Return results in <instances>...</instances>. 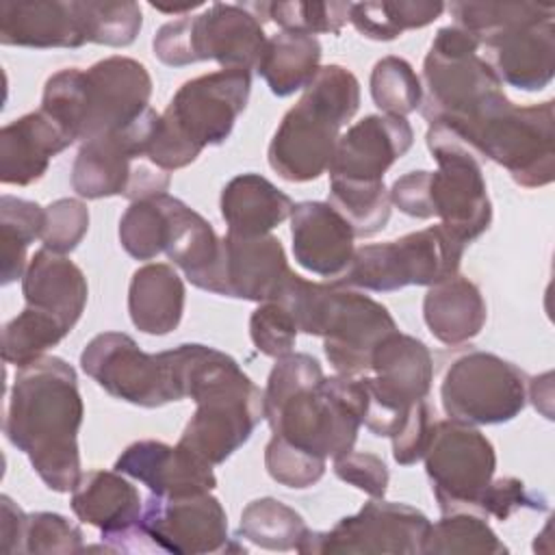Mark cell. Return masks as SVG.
<instances>
[{
  "mask_svg": "<svg viewBox=\"0 0 555 555\" xmlns=\"http://www.w3.org/2000/svg\"><path fill=\"white\" fill-rule=\"evenodd\" d=\"M366 403L360 375L325 377L312 356L293 351L275 360L262 392L271 434L325 462L353 449Z\"/></svg>",
  "mask_w": 555,
  "mask_h": 555,
  "instance_id": "obj_1",
  "label": "cell"
},
{
  "mask_svg": "<svg viewBox=\"0 0 555 555\" xmlns=\"http://www.w3.org/2000/svg\"><path fill=\"white\" fill-rule=\"evenodd\" d=\"M85 405L72 364L56 356H43L15 375L4 434L24 451L54 492H72L82 477L78 429Z\"/></svg>",
  "mask_w": 555,
  "mask_h": 555,
  "instance_id": "obj_2",
  "label": "cell"
},
{
  "mask_svg": "<svg viewBox=\"0 0 555 555\" xmlns=\"http://www.w3.org/2000/svg\"><path fill=\"white\" fill-rule=\"evenodd\" d=\"M169 351L182 399L191 397L197 405L178 447L217 466L243 447L264 418L262 392L234 358L215 347L186 343Z\"/></svg>",
  "mask_w": 555,
  "mask_h": 555,
  "instance_id": "obj_3",
  "label": "cell"
},
{
  "mask_svg": "<svg viewBox=\"0 0 555 555\" xmlns=\"http://www.w3.org/2000/svg\"><path fill=\"white\" fill-rule=\"evenodd\" d=\"M152 78L130 56H108L89 69H61L48 78L41 111L76 141L113 134L150 108Z\"/></svg>",
  "mask_w": 555,
  "mask_h": 555,
  "instance_id": "obj_4",
  "label": "cell"
},
{
  "mask_svg": "<svg viewBox=\"0 0 555 555\" xmlns=\"http://www.w3.org/2000/svg\"><path fill=\"white\" fill-rule=\"evenodd\" d=\"M427 147L438 171H410L397 178L390 186V202L408 217H438L455 238L468 245L492 221L479 158L438 124H429Z\"/></svg>",
  "mask_w": 555,
  "mask_h": 555,
  "instance_id": "obj_5",
  "label": "cell"
},
{
  "mask_svg": "<svg viewBox=\"0 0 555 555\" xmlns=\"http://www.w3.org/2000/svg\"><path fill=\"white\" fill-rule=\"evenodd\" d=\"M414 141L405 117L366 115L336 143L330 163V204L351 223L356 236H373L390 219L384 173Z\"/></svg>",
  "mask_w": 555,
  "mask_h": 555,
  "instance_id": "obj_6",
  "label": "cell"
},
{
  "mask_svg": "<svg viewBox=\"0 0 555 555\" xmlns=\"http://www.w3.org/2000/svg\"><path fill=\"white\" fill-rule=\"evenodd\" d=\"M555 102L516 106L503 91L490 93L466 115L438 121L475 156L505 167L516 184L538 189L555 178Z\"/></svg>",
  "mask_w": 555,
  "mask_h": 555,
  "instance_id": "obj_7",
  "label": "cell"
},
{
  "mask_svg": "<svg viewBox=\"0 0 555 555\" xmlns=\"http://www.w3.org/2000/svg\"><path fill=\"white\" fill-rule=\"evenodd\" d=\"M360 106V82L343 65L319 67L299 102L282 117L271 143L269 165L288 182H310L330 169L338 130Z\"/></svg>",
  "mask_w": 555,
  "mask_h": 555,
  "instance_id": "obj_8",
  "label": "cell"
},
{
  "mask_svg": "<svg viewBox=\"0 0 555 555\" xmlns=\"http://www.w3.org/2000/svg\"><path fill=\"white\" fill-rule=\"evenodd\" d=\"M249 91V69H219L186 80L160 115L147 158L163 171L191 165L206 145L230 137Z\"/></svg>",
  "mask_w": 555,
  "mask_h": 555,
  "instance_id": "obj_9",
  "label": "cell"
},
{
  "mask_svg": "<svg viewBox=\"0 0 555 555\" xmlns=\"http://www.w3.org/2000/svg\"><path fill=\"white\" fill-rule=\"evenodd\" d=\"M267 39L260 20L249 9L215 2L199 15H182L163 24L152 48L156 59L169 67L217 61L223 69H256Z\"/></svg>",
  "mask_w": 555,
  "mask_h": 555,
  "instance_id": "obj_10",
  "label": "cell"
},
{
  "mask_svg": "<svg viewBox=\"0 0 555 555\" xmlns=\"http://www.w3.org/2000/svg\"><path fill=\"white\" fill-rule=\"evenodd\" d=\"M464 243L442 223L410 232L401 238L356 249L338 284L390 293L405 286H434L457 273Z\"/></svg>",
  "mask_w": 555,
  "mask_h": 555,
  "instance_id": "obj_11",
  "label": "cell"
},
{
  "mask_svg": "<svg viewBox=\"0 0 555 555\" xmlns=\"http://www.w3.org/2000/svg\"><path fill=\"white\" fill-rule=\"evenodd\" d=\"M479 41L460 26L436 33L423 61V117L429 124L468 113L490 93L503 89L496 69L477 54Z\"/></svg>",
  "mask_w": 555,
  "mask_h": 555,
  "instance_id": "obj_12",
  "label": "cell"
},
{
  "mask_svg": "<svg viewBox=\"0 0 555 555\" xmlns=\"http://www.w3.org/2000/svg\"><path fill=\"white\" fill-rule=\"evenodd\" d=\"M369 371L373 377L360 375L369 399L362 425L375 436L392 438L410 410L429 395L431 353L423 340L397 330L377 345Z\"/></svg>",
  "mask_w": 555,
  "mask_h": 555,
  "instance_id": "obj_13",
  "label": "cell"
},
{
  "mask_svg": "<svg viewBox=\"0 0 555 555\" xmlns=\"http://www.w3.org/2000/svg\"><path fill=\"white\" fill-rule=\"evenodd\" d=\"M440 399L449 418L468 425L507 423L527 403V375L494 353L468 351L447 369Z\"/></svg>",
  "mask_w": 555,
  "mask_h": 555,
  "instance_id": "obj_14",
  "label": "cell"
},
{
  "mask_svg": "<svg viewBox=\"0 0 555 555\" xmlns=\"http://www.w3.org/2000/svg\"><path fill=\"white\" fill-rule=\"evenodd\" d=\"M82 371L111 397L141 408L182 401L171 351L145 353L132 336L104 332L93 336L80 353Z\"/></svg>",
  "mask_w": 555,
  "mask_h": 555,
  "instance_id": "obj_15",
  "label": "cell"
},
{
  "mask_svg": "<svg viewBox=\"0 0 555 555\" xmlns=\"http://www.w3.org/2000/svg\"><path fill=\"white\" fill-rule=\"evenodd\" d=\"M423 460L442 514L477 512L479 499L492 481L496 453L475 425L455 418L434 423Z\"/></svg>",
  "mask_w": 555,
  "mask_h": 555,
  "instance_id": "obj_16",
  "label": "cell"
},
{
  "mask_svg": "<svg viewBox=\"0 0 555 555\" xmlns=\"http://www.w3.org/2000/svg\"><path fill=\"white\" fill-rule=\"evenodd\" d=\"M429 518L405 503L371 499L358 514L338 520L330 531H310L301 538L297 553H423Z\"/></svg>",
  "mask_w": 555,
  "mask_h": 555,
  "instance_id": "obj_17",
  "label": "cell"
},
{
  "mask_svg": "<svg viewBox=\"0 0 555 555\" xmlns=\"http://www.w3.org/2000/svg\"><path fill=\"white\" fill-rule=\"evenodd\" d=\"M397 332V323L386 306L358 291L330 286L321 330L323 351L338 375L358 377L371 369L377 345Z\"/></svg>",
  "mask_w": 555,
  "mask_h": 555,
  "instance_id": "obj_18",
  "label": "cell"
},
{
  "mask_svg": "<svg viewBox=\"0 0 555 555\" xmlns=\"http://www.w3.org/2000/svg\"><path fill=\"white\" fill-rule=\"evenodd\" d=\"M139 522L163 553L228 551V516L210 492L189 496L150 494Z\"/></svg>",
  "mask_w": 555,
  "mask_h": 555,
  "instance_id": "obj_19",
  "label": "cell"
},
{
  "mask_svg": "<svg viewBox=\"0 0 555 555\" xmlns=\"http://www.w3.org/2000/svg\"><path fill=\"white\" fill-rule=\"evenodd\" d=\"M158 119L160 115L150 106L130 126L85 141L72 167L74 191L87 199L124 195L137 163L147 156Z\"/></svg>",
  "mask_w": 555,
  "mask_h": 555,
  "instance_id": "obj_20",
  "label": "cell"
},
{
  "mask_svg": "<svg viewBox=\"0 0 555 555\" xmlns=\"http://www.w3.org/2000/svg\"><path fill=\"white\" fill-rule=\"evenodd\" d=\"M295 260L310 273L340 280L356 254L351 223L330 202H299L291 212Z\"/></svg>",
  "mask_w": 555,
  "mask_h": 555,
  "instance_id": "obj_21",
  "label": "cell"
},
{
  "mask_svg": "<svg viewBox=\"0 0 555 555\" xmlns=\"http://www.w3.org/2000/svg\"><path fill=\"white\" fill-rule=\"evenodd\" d=\"M115 470L139 479L158 496H189L210 492L217 486L212 466L182 447L158 440H139L117 457Z\"/></svg>",
  "mask_w": 555,
  "mask_h": 555,
  "instance_id": "obj_22",
  "label": "cell"
},
{
  "mask_svg": "<svg viewBox=\"0 0 555 555\" xmlns=\"http://www.w3.org/2000/svg\"><path fill=\"white\" fill-rule=\"evenodd\" d=\"M555 7L509 26L486 46L494 50L496 74L522 91L544 89L555 74Z\"/></svg>",
  "mask_w": 555,
  "mask_h": 555,
  "instance_id": "obj_23",
  "label": "cell"
},
{
  "mask_svg": "<svg viewBox=\"0 0 555 555\" xmlns=\"http://www.w3.org/2000/svg\"><path fill=\"white\" fill-rule=\"evenodd\" d=\"M167 241L165 254L202 291L223 295V236L182 199L165 195Z\"/></svg>",
  "mask_w": 555,
  "mask_h": 555,
  "instance_id": "obj_24",
  "label": "cell"
},
{
  "mask_svg": "<svg viewBox=\"0 0 555 555\" xmlns=\"http://www.w3.org/2000/svg\"><path fill=\"white\" fill-rule=\"evenodd\" d=\"M291 267L282 243L271 236H223V297L275 299Z\"/></svg>",
  "mask_w": 555,
  "mask_h": 555,
  "instance_id": "obj_25",
  "label": "cell"
},
{
  "mask_svg": "<svg viewBox=\"0 0 555 555\" xmlns=\"http://www.w3.org/2000/svg\"><path fill=\"white\" fill-rule=\"evenodd\" d=\"M76 139L41 108L26 113L0 130L2 184L28 186L43 178L50 160Z\"/></svg>",
  "mask_w": 555,
  "mask_h": 555,
  "instance_id": "obj_26",
  "label": "cell"
},
{
  "mask_svg": "<svg viewBox=\"0 0 555 555\" xmlns=\"http://www.w3.org/2000/svg\"><path fill=\"white\" fill-rule=\"evenodd\" d=\"M0 43L39 50L80 48L87 43V37L76 11V2H2Z\"/></svg>",
  "mask_w": 555,
  "mask_h": 555,
  "instance_id": "obj_27",
  "label": "cell"
},
{
  "mask_svg": "<svg viewBox=\"0 0 555 555\" xmlns=\"http://www.w3.org/2000/svg\"><path fill=\"white\" fill-rule=\"evenodd\" d=\"M22 295L26 306L56 317L72 330L87 306L89 288L80 267L63 254L41 247L24 271Z\"/></svg>",
  "mask_w": 555,
  "mask_h": 555,
  "instance_id": "obj_28",
  "label": "cell"
},
{
  "mask_svg": "<svg viewBox=\"0 0 555 555\" xmlns=\"http://www.w3.org/2000/svg\"><path fill=\"white\" fill-rule=\"evenodd\" d=\"M74 514L102 531V540L119 535L141 520L139 490L117 470H89L72 490Z\"/></svg>",
  "mask_w": 555,
  "mask_h": 555,
  "instance_id": "obj_29",
  "label": "cell"
},
{
  "mask_svg": "<svg viewBox=\"0 0 555 555\" xmlns=\"http://www.w3.org/2000/svg\"><path fill=\"white\" fill-rule=\"evenodd\" d=\"M486 301L475 282L455 273L425 293L423 319L440 343L455 347L473 340L486 325Z\"/></svg>",
  "mask_w": 555,
  "mask_h": 555,
  "instance_id": "obj_30",
  "label": "cell"
},
{
  "mask_svg": "<svg viewBox=\"0 0 555 555\" xmlns=\"http://www.w3.org/2000/svg\"><path fill=\"white\" fill-rule=\"evenodd\" d=\"M293 199L260 173H241L221 191L228 234L264 236L293 212Z\"/></svg>",
  "mask_w": 555,
  "mask_h": 555,
  "instance_id": "obj_31",
  "label": "cell"
},
{
  "mask_svg": "<svg viewBox=\"0 0 555 555\" xmlns=\"http://www.w3.org/2000/svg\"><path fill=\"white\" fill-rule=\"evenodd\" d=\"M184 282L171 264L150 262L132 273L128 312L137 330L165 336L180 325L184 312Z\"/></svg>",
  "mask_w": 555,
  "mask_h": 555,
  "instance_id": "obj_32",
  "label": "cell"
},
{
  "mask_svg": "<svg viewBox=\"0 0 555 555\" xmlns=\"http://www.w3.org/2000/svg\"><path fill=\"white\" fill-rule=\"evenodd\" d=\"M321 43L312 35L280 30L267 39L256 72L264 78L271 93L286 98L306 89L319 72Z\"/></svg>",
  "mask_w": 555,
  "mask_h": 555,
  "instance_id": "obj_33",
  "label": "cell"
},
{
  "mask_svg": "<svg viewBox=\"0 0 555 555\" xmlns=\"http://www.w3.org/2000/svg\"><path fill=\"white\" fill-rule=\"evenodd\" d=\"M444 11L442 2L401 0V2H351L349 22L356 30L375 41H392L405 30L423 28L438 20Z\"/></svg>",
  "mask_w": 555,
  "mask_h": 555,
  "instance_id": "obj_34",
  "label": "cell"
},
{
  "mask_svg": "<svg viewBox=\"0 0 555 555\" xmlns=\"http://www.w3.org/2000/svg\"><path fill=\"white\" fill-rule=\"evenodd\" d=\"M46 225V208L30 199L0 197V247H2V284L24 278L26 251L30 243L41 238Z\"/></svg>",
  "mask_w": 555,
  "mask_h": 555,
  "instance_id": "obj_35",
  "label": "cell"
},
{
  "mask_svg": "<svg viewBox=\"0 0 555 555\" xmlns=\"http://www.w3.org/2000/svg\"><path fill=\"white\" fill-rule=\"evenodd\" d=\"M308 533L304 518L278 499L262 496L241 514L238 535L269 551H297L301 538Z\"/></svg>",
  "mask_w": 555,
  "mask_h": 555,
  "instance_id": "obj_36",
  "label": "cell"
},
{
  "mask_svg": "<svg viewBox=\"0 0 555 555\" xmlns=\"http://www.w3.org/2000/svg\"><path fill=\"white\" fill-rule=\"evenodd\" d=\"M72 330L56 317L26 306L2 330V358L17 369L33 364Z\"/></svg>",
  "mask_w": 555,
  "mask_h": 555,
  "instance_id": "obj_37",
  "label": "cell"
},
{
  "mask_svg": "<svg viewBox=\"0 0 555 555\" xmlns=\"http://www.w3.org/2000/svg\"><path fill=\"white\" fill-rule=\"evenodd\" d=\"M425 555L440 553H507V546L475 512H449L438 522L429 525L423 542Z\"/></svg>",
  "mask_w": 555,
  "mask_h": 555,
  "instance_id": "obj_38",
  "label": "cell"
},
{
  "mask_svg": "<svg viewBox=\"0 0 555 555\" xmlns=\"http://www.w3.org/2000/svg\"><path fill=\"white\" fill-rule=\"evenodd\" d=\"M258 20L260 15L275 22L282 30L288 33H330L338 35L349 22L351 2H254L243 4Z\"/></svg>",
  "mask_w": 555,
  "mask_h": 555,
  "instance_id": "obj_39",
  "label": "cell"
},
{
  "mask_svg": "<svg viewBox=\"0 0 555 555\" xmlns=\"http://www.w3.org/2000/svg\"><path fill=\"white\" fill-rule=\"evenodd\" d=\"M165 195L132 202L119 219V243L137 260H152L165 251L169 230Z\"/></svg>",
  "mask_w": 555,
  "mask_h": 555,
  "instance_id": "obj_40",
  "label": "cell"
},
{
  "mask_svg": "<svg viewBox=\"0 0 555 555\" xmlns=\"http://www.w3.org/2000/svg\"><path fill=\"white\" fill-rule=\"evenodd\" d=\"M371 98L384 115L405 117L421 106L423 85L405 59L384 56L371 72Z\"/></svg>",
  "mask_w": 555,
  "mask_h": 555,
  "instance_id": "obj_41",
  "label": "cell"
},
{
  "mask_svg": "<svg viewBox=\"0 0 555 555\" xmlns=\"http://www.w3.org/2000/svg\"><path fill=\"white\" fill-rule=\"evenodd\" d=\"M87 43L124 48L130 46L143 24L137 2H76Z\"/></svg>",
  "mask_w": 555,
  "mask_h": 555,
  "instance_id": "obj_42",
  "label": "cell"
},
{
  "mask_svg": "<svg viewBox=\"0 0 555 555\" xmlns=\"http://www.w3.org/2000/svg\"><path fill=\"white\" fill-rule=\"evenodd\" d=\"M553 9L551 2H453L449 11L455 26L468 30L479 43H488L509 26Z\"/></svg>",
  "mask_w": 555,
  "mask_h": 555,
  "instance_id": "obj_43",
  "label": "cell"
},
{
  "mask_svg": "<svg viewBox=\"0 0 555 555\" xmlns=\"http://www.w3.org/2000/svg\"><path fill=\"white\" fill-rule=\"evenodd\" d=\"M297 332L299 330L291 310L278 299L260 301L249 317L251 343L260 353L275 360L293 351Z\"/></svg>",
  "mask_w": 555,
  "mask_h": 555,
  "instance_id": "obj_44",
  "label": "cell"
},
{
  "mask_svg": "<svg viewBox=\"0 0 555 555\" xmlns=\"http://www.w3.org/2000/svg\"><path fill=\"white\" fill-rule=\"evenodd\" d=\"M24 553H80L82 548V531L69 522L65 516L54 512H37L26 514L24 535H22Z\"/></svg>",
  "mask_w": 555,
  "mask_h": 555,
  "instance_id": "obj_45",
  "label": "cell"
},
{
  "mask_svg": "<svg viewBox=\"0 0 555 555\" xmlns=\"http://www.w3.org/2000/svg\"><path fill=\"white\" fill-rule=\"evenodd\" d=\"M89 230V210L80 199L61 197L46 206V225L41 243L54 254H69Z\"/></svg>",
  "mask_w": 555,
  "mask_h": 555,
  "instance_id": "obj_46",
  "label": "cell"
},
{
  "mask_svg": "<svg viewBox=\"0 0 555 555\" xmlns=\"http://www.w3.org/2000/svg\"><path fill=\"white\" fill-rule=\"evenodd\" d=\"M264 466L273 481L293 490L314 486L325 473V460L306 455L275 436L264 447Z\"/></svg>",
  "mask_w": 555,
  "mask_h": 555,
  "instance_id": "obj_47",
  "label": "cell"
},
{
  "mask_svg": "<svg viewBox=\"0 0 555 555\" xmlns=\"http://www.w3.org/2000/svg\"><path fill=\"white\" fill-rule=\"evenodd\" d=\"M334 462V473L338 479L351 483L353 488L362 490L371 499H384L386 488H388V468L382 457L369 451H347Z\"/></svg>",
  "mask_w": 555,
  "mask_h": 555,
  "instance_id": "obj_48",
  "label": "cell"
},
{
  "mask_svg": "<svg viewBox=\"0 0 555 555\" xmlns=\"http://www.w3.org/2000/svg\"><path fill=\"white\" fill-rule=\"evenodd\" d=\"M520 507L529 509H546V501L527 490V486L516 477H501L492 479L483 490L477 514L494 516L499 520H507Z\"/></svg>",
  "mask_w": 555,
  "mask_h": 555,
  "instance_id": "obj_49",
  "label": "cell"
},
{
  "mask_svg": "<svg viewBox=\"0 0 555 555\" xmlns=\"http://www.w3.org/2000/svg\"><path fill=\"white\" fill-rule=\"evenodd\" d=\"M431 410L427 401H418L405 416L399 431L392 436V457L401 466H412L423 460L431 438Z\"/></svg>",
  "mask_w": 555,
  "mask_h": 555,
  "instance_id": "obj_50",
  "label": "cell"
},
{
  "mask_svg": "<svg viewBox=\"0 0 555 555\" xmlns=\"http://www.w3.org/2000/svg\"><path fill=\"white\" fill-rule=\"evenodd\" d=\"M0 507H2V516H0L2 518L0 520L2 544H0V548L4 553H17V551H22V535H24L26 514L7 494L0 496Z\"/></svg>",
  "mask_w": 555,
  "mask_h": 555,
  "instance_id": "obj_51",
  "label": "cell"
},
{
  "mask_svg": "<svg viewBox=\"0 0 555 555\" xmlns=\"http://www.w3.org/2000/svg\"><path fill=\"white\" fill-rule=\"evenodd\" d=\"M152 7H154L156 11L173 13V15H176V13H191L193 9H197V7H202V4H199V2H186V4H178V7H176V4H173V7H165V4H154V2H152Z\"/></svg>",
  "mask_w": 555,
  "mask_h": 555,
  "instance_id": "obj_52",
  "label": "cell"
}]
</instances>
